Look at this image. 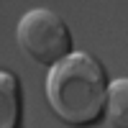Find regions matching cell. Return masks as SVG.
<instances>
[{"instance_id": "cell-1", "label": "cell", "mask_w": 128, "mask_h": 128, "mask_svg": "<svg viewBox=\"0 0 128 128\" xmlns=\"http://www.w3.org/2000/svg\"><path fill=\"white\" fill-rule=\"evenodd\" d=\"M108 92L105 67L87 51H72L51 64L46 77L49 105L62 120L74 126L98 123Z\"/></svg>"}, {"instance_id": "cell-2", "label": "cell", "mask_w": 128, "mask_h": 128, "mask_svg": "<svg viewBox=\"0 0 128 128\" xmlns=\"http://www.w3.org/2000/svg\"><path fill=\"white\" fill-rule=\"evenodd\" d=\"M16 38L20 49L38 64H56L72 54V34L64 18L49 8H34L20 16L16 26Z\"/></svg>"}, {"instance_id": "cell-3", "label": "cell", "mask_w": 128, "mask_h": 128, "mask_svg": "<svg viewBox=\"0 0 128 128\" xmlns=\"http://www.w3.org/2000/svg\"><path fill=\"white\" fill-rule=\"evenodd\" d=\"M108 128H126L128 126V80H113L108 82V92H105L102 113L100 120Z\"/></svg>"}, {"instance_id": "cell-4", "label": "cell", "mask_w": 128, "mask_h": 128, "mask_svg": "<svg viewBox=\"0 0 128 128\" xmlns=\"http://www.w3.org/2000/svg\"><path fill=\"white\" fill-rule=\"evenodd\" d=\"M20 113V87L13 72H0V126L13 128Z\"/></svg>"}]
</instances>
